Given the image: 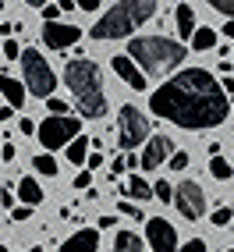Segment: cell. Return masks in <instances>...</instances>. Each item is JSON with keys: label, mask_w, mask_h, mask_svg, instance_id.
Returning <instances> with one entry per match:
<instances>
[{"label": "cell", "mask_w": 234, "mask_h": 252, "mask_svg": "<svg viewBox=\"0 0 234 252\" xmlns=\"http://www.w3.org/2000/svg\"><path fill=\"white\" fill-rule=\"evenodd\" d=\"M149 110L185 131H209L227 121L231 96L206 68H185L149 96Z\"/></svg>", "instance_id": "cell-1"}, {"label": "cell", "mask_w": 234, "mask_h": 252, "mask_svg": "<svg viewBox=\"0 0 234 252\" xmlns=\"http://www.w3.org/2000/svg\"><path fill=\"white\" fill-rule=\"evenodd\" d=\"M64 86H68L71 99L78 114L86 121H96V117L107 114V93H103V75H99V64H92L89 57H75L64 68Z\"/></svg>", "instance_id": "cell-2"}, {"label": "cell", "mask_w": 234, "mask_h": 252, "mask_svg": "<svg viewBox=\"0 0 234 252\" xmlns=\"http://www.w3.org/2000/svg\"><path fill=\"white\" fill-rule=\"evenodd\" d=\"M185 43L167 39V36H139L128 43V57L142 64V75L167 78V71H174L177 64H185Z\"/></svg>", "instance_id": "cell-3"}, {"label": "cell", "mask_w": 234, "mask_h": 252, "mask_svg": "<svg viewBox=\"0 0 234 252\" xmlns=\"http://www.w3.org/2000/svg\"><path fill=\"white\" fill-rule=\"evenodd\" d=\"M153 14H156V0H117L103 18H96V25L89 29V36L99 39V43L103 39H124L139 25H146Z\"/></svg>", "instance_id": "cell-4"}, {"label": "cell", "mask_w": 234, "mask_h": 252, "mask_svg": "<svg viewBox=\"0 0 234 252\" xmlns=\"http://www.w3.org/2000/svg\"><path fill=\"white\" fill-rule=\"evenodd\" d=\"M18 64H22V71H25V89L36 96V99H46L50 93L57 89V75H54V68L46 64V57L39 54V50L25 46L22 54H18Z\"/></svg>", "instance_id": "cell-5"}, {"label": "cell", "mask_w": 234, "mask_h": 252, "mask_svg": "<svg viewBox=\"0 0 234 252\" xmlns=\"http://www.w3.org/2000/svg\"><path fill=\"white\" fill-rule=\"evenodd\" d=\"M146 139H149V117L135 103H124L117 110V146L121 149H139Z\"/></svg>", "instance_id": "cell-6"}, {"label": "cell", "mask_w": 234, "mask_h": 252, "mask_svg": "<svg viewBox=\"0 0 234 252\" xmlns=\"http://www.w3.org/2000/svg\"><path fill=\"white\" fill-rule=\"evenodd\" d=\"M82 131V117H71V114H50L46 121L36 128V135L43 142V149H64L75 135Z\"/></svg>", "instance_id": "cell-7"}, {"label": "cell", "mask_w": 234, "mask_h": 252, "mask_svg": "<svg viewBox=\"0 0 234 252\" xmlns=\"http://www.w3.org/2000/svg\"><path fill=\"white\" fill-rule=\"evenodd\" d=\"M174 206H177V213L185 217V220H203L206 217V192L199 189L192 178H185L174 189Z\"/></svg>", "instance_id": "cell-8"}, {"label": "cell", "mask_w": 234, "mask_h": 252, "mask_svg": "<svg viewBox=\"0 0 234 252\" xmlns=\"http://www.w3.org/2000/svg\"><path fill=\"white\" fill-rule=\"evenodd\" d=\"M146 245L153 252H177V231L174 224H167L163 217H149L146 220Z\"/></svg>", "instance_id": "cell-9"}, {"label": "cell", "mask_w": 234, "mask_h": 252, "mask_svg": "<svg viewBox=\"0 0 234 252\" xmlns=\"http://www.w3.org/2000/svg\"><path fill=\"white\" fill-rule=\"evenodd\" d=\"M82 39V29L64 25V22H43V43L50 50H68Z\"/></svg>", "instance_id": "cell-10"}, {"label": "cell", "mask_w": 234, "mask_h": 252, "mask_svg": "<svg viewBox=\"0 0 234 252\" xmlns=\"http://www.w3.org/2000/svg\"><path fill=\"white\" fill-rule=\"evenodd\" d=\"M174 149H177V146L171 142V135H149V139H146V149H142V160H139L142 171H156V167L171 157Z\"/></svg>", "instance_id": "cell-11"}, {"label": "cell", "mask_w": 234, "mask_h": 252, "mask_svg": "<svg viewBox=\"0 0 234 252\" xmlns=\"http://www.w3.org/2000/svg\"><path fill=\"white\" fill-rule=\"evenodd\" d=\"M110 64H114V71L121 75V78L128 82V86H131V89H139V93L146 89V75H142V68H139V64L131 61L128 54H117V57H114Z\"/></svg>", "instance_id": "cell-12"}, {"label": "cell", "mask_w": 234, "mask_h": 252, "mask_svg": "<svg viewBox=\"0 0 234 252\" xmlns=\"http://www.w3.org/2000/svg\"><path fill=\"white\" fill-rule=\"evenodd\" d=\"M96 249H99V227H82L57 252H96Z\"/></svg>", "instance_id": "cell-13"}, {"label": "cell", "mask_w": 234, "mask_h": 252, "mask_svg": "<svg viewBox=\"0 0 234 252\" xmlns=\"http://www.w3.org/2000/svg\"><path fill=\"white\" fill-rule=\"evenodd\" d=\"M0 96L7 99V107H25V82H18V78H11V75H0Z\"/></svg>", "instance_id": "cell-14"}, {"label": "cell", "mask_w": 234, "mask_h": 252, "mask_svg": "<svg viewBox=\"0 0 234 252\" xmlns=\"http://www.w3.org/2000/svg\"><path fill=\"white\" fill-rule=\"evenodd\" d=\"M124 199H135V203H146V199H153V185H149L146 178L131 174L124 181Z\"/></svg>", "instance_id": "cell-15"}, {"label": "cell", "mask_w": 234, "mask_h": 252, "mask_svg": "<svg viewBox=\"0 0 234 252\" xmlns=\"http://www.w3.org/2000/svg\"><path fill=\"white\" fill-rule=\"evenodd\" d=\"M18 199L25 206H39L43 203V189L36 178H18Z\"/></svg>", "instance_id": "cell-16"}, {"label": "cell", "mask_w": 234, "mask_h": 252, "mask_svg": "<svg viewBox=\"0 0 234 252\" xmlns=\"http://www.w3.org/2000/svg\"><path fill=\"white\" fill-rule=\"evenodd\" d=\"M64 149H68V160L82 167V163H86V157H89V149H92V142H89V139H86V135L78 131V135H75V139H71L68 146H64Z\"/></svg>", "instance_id": "cell-17"}, {"label": "cell", "mask_w": 234, "mask_h": 252, "mask_svg": "<svg viewBox=\"0 0 234 252\" xmlns=\"http://www.w3.org/2000/svg\"><path fill=\"white\" fill-rule=\"evenodd\" d=\"M146 242L139 238L135 231H117V238H114V252H142Z\"/></svg>", "instance_id": "cell-18"}, {"label": "cell", "mask_w": 234, "mask_h": 252, "mask_svg": "<svg viewBox=\"0 0 234 252\" xmlns=\"http://www.w3.org/2000/svg\"><path fill=\"white\" fill-rule=\"evenodd\" d=\"M174 25L181 36H192V29H195V7H188L185 0L177 4V14H174Z\"/></svg>", "instance_id": "cell-19"}, {"label": "cell", "mask_w": 234, "mask_h": 252, "mask_svg": "<svg viewBox=\"0 0 234 252\" xmlns=\"http://www.w3.org/2000/svg\"><path fill=\"white\" fill-rule=\"evenodd\" d=\"M192 46L195 50H213L216 46V29H209V25H199V29H192Z\"/></svg>", "instance_id": "cell-20"}, {"label": "cell", "mask_w": 234, "mask_h": 252, "mask_svg": "<svg viewBox=\"0 0 234 252\" xmlns=\"http://www.w3.org/2000/svg\"><path fill=\"white\" fill-rule=\"evenodd\" d=\"M209 174L216 178V181H231V174H234V167L220 157V153H213V160H209Z\"/></svg>", "instance_id": "cell-21"}, {"label": "cell", "mask_w": 234, "mask_h": 252, "mask_svg": "<svg viewBox=\"0 0 234 252\" xmlns=\"http://www.w3.org/2000/svg\"><path fill=\"white\" fill-rule=\"evenodd\" d=\"M32 167H36V174H46V178H57V160L50 153H39L36 160H32Z\"/></svg>", "instance_id": "cell-22"}, {"label": "cell", "mask_w": 234, "mask_h": 252, "mask_svg": "<svg viewBox=\"0 0 234 252\" xmlns=\"http://www.w3.org/2000/svg\"><path fill=\"white\" fill-rule=\"evenodd\" d=\"M153 195H156V199H163V203H171V199H174V185L167 181V178H163V181H156V185H153Z\"/></svg>", "instance_id": "cell-23"}, {"label": "cell", "mask_w": 234, "mask_h": 252, "mask_svg": "<svg viewBox=\"0 0 234 252\" xmlns=\"http://www.w3.org/2000/svg\"><path fill=\"white\" fill-rule=\"evenodd\" d=\"M117 210H121L124 217H139V220H142V206H135V199H121Z\"/></svg>", "instance_id": "cell-24"}, {"label": "cell", "mask_w": 234, "mask_h": 252, "mask_svg": "<svg viewBox=\"0 0 234 252\" xmlns=\"http://www.w3.org/2000/svg\"><path fill=\"white\" fill-rule=\"evenodd\" d=\"M231 217H234V210H231V206H220V210L209 217V220H213L216 227H227V224H231Z\"/></svg>", "instance_id": "cell-25"}, {"label": "cell", "mask_w": 234, "mask_h": 252, "mask_svg": "<svg viewBox=\"0 0 234 252\" xmlns=\"http://www.w3.org/2000/svg\"><path fill=\"white\" fill-rule=\"evenodd\" d=\"M167 160H171V171H185V167H188V153H181V149H174Z\"/></svg>", "instance_id": "cell-26"}, {"label": "cell", "mask_w": 234, "mask_h": 252, "mask_svg": "<svg viewBox=\"0 0 234 252\" xmlns=\"http://www.w3.org/2000/svg\"><path fill=\"white\" fill-rule=\"evenodd\" d=\"M0 54H4L7 61H18V54H22V46H18V39H7L4 46H0Z\"/></svg>", "instance_id": "cell-27"}, {"label": "cell", "mask_w": 234, "mask_h": 252, "mask_svg": "<svg viewBox=\"0 0 234 252\" xmlns=\"http://www.w3.org/2000/svg\"><path fill=\"white\" fill-rule=\"evenodd\" d=\"M209 7L220 11V14H227V18H234V0H209Z\"/></svg>", "instance_id": "cell-28"}, {"label": "cell", "mask_w": 234, "mask_h": 252, "mask_svg": "<svg viewBox=\"0 0 234 252\" xmlns=\"http://www.w3.org/2000/svg\"><path fill=\"white\" fill-rule=\"evenodd\" d=\"M46 110H50V114H68V103L57 99V96H46Z\"/></svg>", "instance_id": "cell-29"}, {"label": "cell", "mask_w": 234, "mask_h": 252, "mask_svg": "<svg viewBox=\"0 0 234 252\" xmlns=\"http://www.w3.org/2000/svg\"><path fill=\"white\" fill-rule=\"evenodd\" d=\"M177 252H206V242H203V238H192V242H185V245H177Z\"/></svg>", "instance_id": "cell-30"}, {"label": "cell", "mask_w": 234, "mask_h": 252, "mask_svg": "<svg viewBox=\"0 0 234 252\" xmlns=\"http://www.w3.org/2000/svg\"><path fill=\"white\" fill-rule=\"evenodd\" d=\"M43 22H60V7L57 4H43Z\"/></svg>", "instance_id": "cell-31"}, {"label": "cell", "mask_w": 234, "mask_h": 252, "mask_svg": "<svg viewBox=\"0 0 234 252\" xmlns=\"http://www.w3.org/2000/svg\"><path fill=\"white\" fill-rule=\"evenodd\" d=\"M29 217H32V206H11V220H29Z\"/></svg>", "instance_id": "cell-32"}, {"label": "cell", "mask_w": 234, "mask_h": 252, "mask_svg": "<svg viewBox=\"0 0 234 252\" xmlns=\"http://www.w3.org/2000/svg\"><path fill=\"white\" fill-rule=\"evenodd\" d=\"M89 181H92V174H89V171H78V178H75L71 185H75V189L82 192V189H89Z\"/></svg>", "instance_id": "cell-33"}, {"label": "cell", "mask_w": 234, "mask_h": 252, "mask_svg": "<svg viewBox=\"0 0 234 252\" xmlns=\"http://www.w3.org/2000/svg\"><path fill=\"white\" fill-rule=\"evenodd\" d=\"M124 171H128V163H124V157H117V160L110 163V174H114V178H121Z\"/></svg>", "instance_id": "cell-34"}, {"label": "cell", "mask_w": 234, "mask_h": 252, "mask_svg": "<svg viewBox=\"0 0 234 252\" xmlns=\"http://www.w3.org/2000/svg\"><path fill=\"white\" fill-rule=\"evenodd\" d=\"M86 163H89V171H96V167H103V153H92V149H89Z\"/></svg>", "instance_id": "cell-35"}, {"label": "cell", "mask_w": 234, "mask_h": 252, "mask_svg": "<svg viewBox=\"0 0 234 252\" xmlns=\"http://www.w3.org/2000/svg\"><path fill=\"white\" fill-rule=\"evenodd\" d=\"M0 206H7V210L14 206V192L11 189H0Z\"/></svg>", "instance_id": "cell-36"}, {"label": "cell", "mask_w": 234, "mask_h": 252, "mask_svg": "<svg viewBox=\"0 0 234 252\" xmlns=\"http://www.w3.org/2000/svg\"><path fill=\"white\" fill-rule=\"evenodd\" d=\"M75 7H78V11H96L99 0H75Z\"/></svg>", "instance_id": "cell-37"}, {"label": "cell", "mask_w": 234, "mask_h": 252, "mask_svg": "<svg viewBox=\"0 0 234 252\" xmlns=\"http://www.w3.org/2000/svg\"><path fill=\"white\" fill-rule=\"evenodd\" d=\"M0 160H7V163L14 160V146H11V142H4V146H0Z\"/></svg>", "instance_id": "cell-38"}, {"label": "cell", "mask_w": 234, "mask_h": 252, "mask_svg": "<svg viewBox=\"0 0 234 252\" xmlns=\"http://www.w3.org/2000/svg\"><path fill=\"white\" fill-rule=\"evenodd\" d=\"M18 131H22V135H32V131H36V125H32L29 117H22V121H18Z\"/></svg>", "instance_id": "cell-39"}, {"label": "cell", "mask_w": 234, "mask_h": 252, "mask_svg": "<svg viewBox=\"0 0 234 252\" xmlns=\"http://www.w3.org/2000/svg\"><path fill=\"white\" fill-rule=\"evenodd\" d=\"M96 227H99V231H107V227H114V217H110V213H107V217H99V224H96Z\"/></svg>", "instance_id": "cell-40"}, {"label": "cell", "mask_w": 234, "mask_h": 252, "mask_svg": "<svg viewBox=\"0 0 234 252\" xmlns=\"http://www.w3.org/2000/svg\"><path fill=\"white\" fill-rule=\"evenodd\" d=\"M57 7H60V11H78V7H75V0H57Z\"/></svg>", "instance_id": "cell-41"}, {"label": "cell", "mask_w": 234, "mask_h": 252, "mask_svg": "<svg viewBox=\"0 0 234 252\" xmlns=\"http://www.w3.org/2000/svg\"><path fill=\"white\" fill-rule=\"evenodd\" d=\"M11 114H14V107H0V121H11Z\"/></svg>", "instance_id": "cell-42"}, {"label": "cell", "mask_w": 234, "mask_h": 252, "mask_svg": "<svg viewBox=\"0 0 234 252\" xmlns=\"http://www.w3.org/2000/svg\"><path fill=\"white\" fill-rule=\"evenodd\" d=\"M224 36H227V39H234V18H231V22L224 25Z\"/></svg>", "instance_id": "cell-43"}, {"label": "cell", "mask_w": 234, "mask_h": 252, "mask_svg": "<svg viewBox=\"0 0 234 252\" xmlns=\"http://www.w3.org/2000/svg\"><path fill=\"white\" fill-rule=\"evenodd\" d=\"M224 93H234V78H231V75L224 78Z\"/></svg>", "instance_id": "cell-44"}, {"label": "cell", "mask_w": 234, "mask_h": 252, "mask_svg": "<svg viewBox=\"0 0 234 252\" xmlns=\"http://www.w3.org/2000/svg\"><path fill=\"white\" fill-rule=\"evenodd\" d=\"M25 4H29V7H43V4H46V0H25Z\"/></svg>", "instance_id": "cell-45"}, {"label": "cell", "mask_w": 234, "mask_h": 252, "mask_svg": "<svg viewBox=\"0 0 234 252\" xmlns=\"http://www.w3.org/2000/svg\"><path fill=\"white\" fill-rule=\"evenodd\" d=\"M0 252H7V245H0Z\"/></svg>", "instance_id": "cell-46"}, {"label": "cell", "mask_w": 234, "mask_h": 252, "mask_svg": "<svg viewBox=\"0 0 234 252\" xmlns=\"http://www.w3.org/2000/svg\"><path fill=\"white\" fill-rule=\"evenodd\" d=\"M231 107H234V99H231Z\"/></svg>", "instance_id": "cell-47"}, {"label": "cell", "mask_w": 234, "mask_h": 252, "mask_svg": "<svg viewBox=\"0 0 234 252\" xmlns=\"http://www.w3.org/2000/svg\"><path fill=\"white\" fill-rule=\"evenodd\" d=\"M227 252H234V249H227Z\"/></svg>", "instance_id": "cell-48"}, {"label": "cell", "mask_w": 234, "mask_h": 252, "mask_svg": "<svg viewBox=\"0 0 234 252\" xmlns=\"http://www.w3.org/2000/svg\"><path fill=\"white\" fill-rule=\"evenodd\" d=\"M0 57H4V54H0Z\"/></svg>", "instance_id": "cell-49"}]
</instances>
